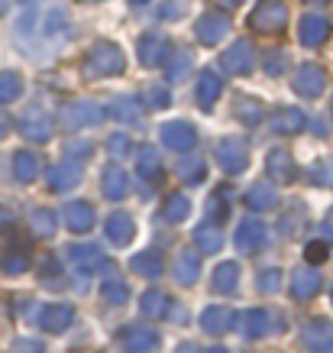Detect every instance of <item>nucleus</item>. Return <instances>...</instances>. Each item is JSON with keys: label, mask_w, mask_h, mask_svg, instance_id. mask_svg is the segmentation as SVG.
I'll use <instances>...</instances> for the list:
<instances>
[{"label": "nucleus", "mask_w": 333, "mask_h": 353, "mask_svg": "<svg viewBox=\"0 0 333 353\" xmlns=\"http://www.w3.org/2000/svg\"><path fill=\"white\" fill-rule=\"evenodd\" d=\"M20 133L32 143H43V139L52 137V120L45 117L43 110H26L20 117Z\"/></svg>", "instance_id": "obj_16"}, {"label": "nucleus", "mask_w": 333, "mask_h": 353, "mask_svg": "<svg viewBox=\"0 0 333 353\" xmlns=\"http://www.w3.org/2000/svg\"><path fill=\"white\" fill-rule=\"evenodd\" d=\"M288 23V3L285 0H259L253 17H249V26L256 32H281Z\"/></svg>", "instance_id": "obj_2"}, {"label": "nucleus", "mask_w": 333, "mask_h": 353, "mask_svg": "<svg viewBox=\"0 0 333 353\" xmlns=\"http://www.w3.org/2000/svg\"><path fill=\"white\" fill-rule=\"evenodd\" d=\"M285 65H288V52L272 49V52L266 55V72H269V75H281V72H285Z\"/></svg>", "instance_id": "obj_50"}, {"label": "nucleus", "mask_w": 333, "mask_h": 353, "mask_svg": "<svg viewBox=\"0 0 333 353\" xmlns=\"http://www.w3.org/2000/svg\"><path fill=\"white\" fill-rule=\"evenodd\" d=\"M301 341H304V347H308V350L327 353V350H333V327L323 321V318H314V321L304 324Z\"/></svg>", "instance_id": "obj_11"}, {"label": "nucleus", "mask_w": 333, "mask_h": 353, "mask_svg": "<svg viewBox=\"0 0 333 353\" xmlns=\"http://www.w3.org/2000/svg\"><path fill=\"white\" fill-rule=\"evenodd\" d=\"M188 68H191V49H175L169 55V78H172L175 85L188 75Z\"/></svg>", "instance_id": "obj_41"}, {"label": "nucleus", "mask_w": 333, "mask_h": 353, "mask_svg": "<svg viewBox=\"0 0 333 353\" xmlns=\"http://www.w3.org/2000/svg\"><path fill=\"white\" fill-rule=\"evenodd\" d=\"M68 156H78V159H85V156H91V143H85V139H78L75 146H68Z\"/></svg>", "instance_id": "obj_54"}, {"label": "nucleus", "mask_w": 333, "mask_h": 353, "mask_svg": "<svg viewBox=\"0 0 333 353\" xmlns=\"http://www.w3.org/2000/svg\"><path fill=\"white\" fill-rule=\"evenodd\" d=\"M204 353H226V347H211V350H204Z\"/></svg>", "instance_id": "obj_60"}, {"label": "nucleus", "mask_w": 333, "mask_h": 353, "mask_svg": "<svg viewBox=\"0 0 333 353\" xmlns=\"http://www.w3.org/2000/svg\"><path fill=\"white\" fill-rule=\"evenodd\" d=\"M100 114H104V110L97 108L94 101H75V104H68V108H65V127H72V130L94 127V123L104 120Z\"/></svg>", "instance_id": "obj_10"}, {"label": "nucleus", "mask_w": 333, "mask_h": 353, "mask_svg": "<svg viewBox=\"0 0 333 353\" xmlns=\"http://www.w3.org/2000/svg\"><path fill=\"white\" fill-rule=\"evenodd\" d=\"M169 55H172V43L162 36V32H146L140 39V62L146 68H159V65L169 62Z\"/></svg>", "instance_id": "obj_7"}, {"label": "nucleus", "mask_w": 333, "mask_h": 353, "mask_svg": "<svg viewBox=\"0 0 333 353\" xmlns=\"http://www.w3.org/2000/svg\"><path fill=\"white\" fill-rule=\"evenodd\" d=\"M246 204L253 211H272V208L279 204V194H275V188H272L269 182H256L246 192Z\"/></svg>", "instance_id": "obj_28"}, {"label": "nucleus", "mask_w": 333, "mask_h": 353, "mask_svg": "<svg viewBox=\"0 0 333 353\" xmlns=\"http://www.w3.org/2000/svg\"><path fill=\"white\" fill-rule=\"evenodd\" d=\"M36 321H39L43 331L58 334V331H65L68 324L75 321V308H72V305H43L39 314H36Z\"/></svg>", "instance_id": "obj_13"}, {"label": "nucleus", "mask_w": 333, "mask_h": 353, "mask_svg": "<svg viewBox=\"0 0 333 353\" xmlns=\"http://www.w3.org/2000/svg\"><path fill=\"white\" fill-rule=\"evenodd\" d=\"M214 3H220V7H226V10H233V7H239L243 0H214Z\"/></svg>", "instance_id": "obj_59"}, {"label": "nucleus", "mask_w": 333, "mask_h": 353, "mask_svg": "<svg viewBox=\"0 0 333 353\" xmlns=\"http://www.w3.org/2000/svg\"><path fill=\"white\" fill-rule=\"evenodd\" d=\"M104 234H107L110 243L117 246H127L133 236H136V227H133V217L127 214H110L107 224H104Z\"/></svg>", "instance_id": "obj_23"}, {"label": "nucleus", "mask_w": 333, "mask_h": 353, "mask_svg": "<svg viewBox=\"0 0 333 353\" xmlns=\"http://www.w3.org/2000/svg\"><path fill=\"white\" fill-rule=\"evenodd\" d=\"M259 289L266 292V295H275L281 289V272L279 269H262L259 272Z\"/></svg>", "instance_id": "obj_46"}, {"label": "nucleus", "mask_w": 333, "mask_h": 353, "mask_svg": "<svg viewBox=\"0 0 333 353\" xmlns=\"http://www.w3.org/2000/svg\"><path fill=\"white\" fill-rule=\"evenodd\" d=\"M23 94V78L20 72H0V104H10Z\"/></svg>", "instance_id": "obj_39"}, {"label": "nucleus", "mask_w": 333, "mask_h": 353, "mask_svg": "<svg viewBox=\"0 0 333 353\" xmlns=\"http://www.w3.org/2000/svg\"><path fill=\"white\" fill-rule=\"evenodd\" d=\"M100 185H104V194H107L110 201H120V198H127L129 192V175L127 169L120 165V162H110L104 175H100Z\"/></svg>", "instance_id": "obj_15"}, {"label": "nucleus", "mask_w": 333, "mask_h": 353, "mask_svg": "<svg viewBox=\"0 0 333 353\" xmlns=\"http://www.w3.org/2000/svg\"><path fill=\"white\" fill-rule=\"evenodd\" d=\"M321 285H323V279H321V272H314V269H298V272L291 276V295L298 301L314 299V295L321 292Z\"/></svg>", "instance_id": "obj_18"}, {"label": "nucleus", "mask_w": 333, "mask_h": 353, "mask_svg": "<svg viewBox=\"0 0 333 353\" xmlns=\"http://www.w3.org/2000/svg\"><path fill=\"white\" fill-rule=\"evenodd\" d=\"M127 68V55L114 43H97L85 59V72L91 78H114Z\"/></svg>", "instance_id": "obj_1"}, {"label": "nucleus", "mask_w": 333, "mask_h": 353, "mask_svg": "<svg viewBox=\"0 0 333 353\" xmlns=\"http://www.w3.org/2000/svg\"><path fill=\"white\" fill-rule=\"evenodd\" d=\"M330 110H333V101H330Z\"/></svg>", "instance_id": "obj_64"}, {"label": "nucleus", "mask_w": 333, "mask_h": 353, "mask_svg": "<svg viewBox=\"0 0 333 353\" xmlns=\"http://www.w3.org/2000/svg\"><path fill=\"white\" fill-rule=\"evenodd\" d=\"M78 182H81V169H78L75 162H72V165L62 162V165H52V169H49V185H52L55 192H68V188Z\"/></svg>", "instance_id": "obj_29"}, {"label": "nucleus", "mask_w": 333, "mask_h": 353, "mask_svg": "<svg viewBox=\"0 0 333 353\" xmlns=\"http://www.w3.org/2000/svg\"><path fill=\"white\" fill-rule=\"evenodd\" d=\"M301 217H304V208H301V204L288 208V211L279 217V234L281 236H298V234H301V227H304Z\"/></svg>", "instance_id": "obj_40"}, {"label": "nucleus", "mask_w": 333, "mask_h": 353, "mask_svg": "<svg viewBox=\"0 0 333 353\" xmlns=\"http://www.w3.org/2000/svg\"><path fill=\"white\" fill-rule=\"evenodd\" d=\"M323 236H327V240L333 243V211L327 214V221H323Z\"/></svg>", "instance_id": "obj_56"}, {"label": "nucleus", "mask_w": 333, "mask_h": 353, "mask_svg": "<svg viewBox=\"0 0 333 353\" xmlns=\"http://www.w3.org/2000/svg\"><path fill=\"white\" fill-rule=\"evenodd\" d=\"M94 208L87 201H72L68 208H65V224H68V230H75V234H87L91 227H94Z\"/></svg>", "instance_id": "obj_19"}, {"label": "nucleus", "mask_w": 333, "mask_h": 353, "mask_svg": "<svg viewBox=\"0 0 333 353\" xmlns=\"http://www.w3.org/2000/svg\"><path fill=\"white\" fill-rule=\"evenodd\" d=\"M275 133H281V137H291V133H301L304 127H308V117H304L301 110H294V108H285L275 114Z\"/></svg>", "instance_id": "obj_30"}, {"label": "nucleus", "mask_w": 333, "mask_h": 353, "mask_svg": "<svg viewBox=\"0 0 333 353\" xmlns=\"http://www.w3.org/2000/svg\"><path fill=\"white\" fill-rule=\"evenodd\" d=\"M175 353H201V347H194V343H182Z\"/></svg>", "instance_id": "obj_57"}, {"label": "nucleus", "mask_w": 333, "mask_h": 353, "mask_svg": "<svg viewBox=\"0 0 333 353\" xmlns=\"http://www.w3.org/2000/svg\"><path fill=\"white\" fill-rule=\"evenodd\" d=\"M239 321H243V334H246V337H266V334H272V331H285L281 314H275V311H266V308L246 311Z\"/></svg>", "instance_id": "obj_5"}, {"label": "nucleus", "mask_w": 333, "mask_h": 353, "mask_svg": "<svg viewBox=\"0 0 333 353\" xmlns=\"http://www.w3.org/2000/svg\"><path fill=\"white\" fill-rule=\"evenodd\" d=\"M178 179L182 182H188V185H197V182H204V175H207V165H204V159H197V156H191V159H182L178 165Z\"/></svg>", "instance_id": "obj_37"}, {"label": "nucleus", "mask_w": 333, "mask_h": 353, "mask_svg": "<svg viewBox=\"0 0 333 353\" xmlns=\"http://www.w3.org/2000/svg\"><path fill=\"white\" fill-rule=\"evenodd\" d=\"M39 169H43V159H39L36 152L20 150L17 156H13V172H17L20 182H32V179L39 175Z\"/></svg>", "instance_id": "obj_31"}, {"label": "nucleus", "mask_w": 333, "mask_h": 353, "mask_svg": "<svg viewBox=\"0 0 333 353\" xmlns=\"http://www.w3.org/2000/svg\"><path fill=\"white\" fill-rule=\"evenodd\" d=\"M188 214H191V201H188L184 194H172V198L165 201V208H162V221H169V224H178V221H184Z\"/></svg>", "instance_id": "obj_38"}, {"label": "nucleus", "mask_w": 333, "mask_h": 353, "mask_svg": "<svg viewBox=\"0 0 333 353\" xmlns=\"http://www.w3.org/2000/svg\"><path fill=\"white\" fill-rule=\"evenodd\" d=\"M323 81H327L323 68H317V65H301L298 75H294V91L301 97H317L323 91Z\"/></svg>", "instance_id": "obj_17"}, {"label": "nucleus", "mask_w": 333, "mask_h": 353, "mask_svg": "<svg viewBox=\"0 0 333 353\" xmlns=\"http://www.w3.org/2000/svg\"><path fill=\"white\" fill-rule=\"evenodd\" d=\"M162 143L169 146V150L175 152H191L194 143H197V130L188 123V120H172V123H165V127L159 130Z\"/></svg>", "instance_id": "obj_6"}, {"label": "nucleus", "mask_w": 333, "mask_h": 353, "mask_svg": "<svg viewBox=\"0 0 333 353\" xmlns=\"http://www.w3.org/2000/svg\"><path fill=\"white\" fill-rule=\"evenodd\" d=\"M45 347L39 341H32V337H20V341L13 343V353H43Z\"/></svg>", "instance_id": "obj_53"}, {"label": "nucleus", "mask_w": 333, "mask_h": 353, "mask_svg": "<svg viewBox=\"0 0 333 353\" xmlns=\"http://www.w3.org/2000/svg\"><path fill=\"white\" fill-rule=\"evenodd\" d=\"M311 3H321V0H311Z\"/></svg>", "instance_id": "obj_62"}, {"label": "nucleus", "mask_w": 333, "mask_h": 353, "mask_svg": "<svg viewBox=\"0 0 333 353\" xmlns=\"http://www.w3.org/2000/svg\"><path fill=\"white\" fill-rule=\"evenodd\" d=\"M100 295L110 301V305H127V299H129V289H127V282L123 279H117V276H110L104 285H100Z\"/></svg>", "instance_id": "obj_44"}, {"label": "nucleus", "mask_w": 333, "mask_h": 353, "mask_svg": "<svg viewBox=\"0 0 333 353\" xmlns=\"http://www.w3.org/2000/svg\"><path fill=\"white\" fill-rule=\"evenodd\" d=\"M220 91H224L220 75H217V72H201V78H197V104H201V110L214 108L217 97H220Z\"/></svg>", "instance_id": "obj_24"}, {"label": "nucleus", "mask_w": 333, "mask_h": 353, "mask_svg": "<svg viewBox=\"0 0 333 353\" xmlns=\"http://www.w3.org/2000/svg\"><path fill=\"white\" fill-rule=\"evenodd\" d=\"M129 269L146 279H159L162 272H165V263H162L159 250H146V253H136V256L129 259Z\"/></svg>", "instance_id": "obj_26"}, {"label": "nucleus", "mask_w": 333, "mask_h": 353, "mask_svg": "<svg viewBox=\"0 0 333 353\" xmlns=\"http://www.w3.org/2000/svg\"><path fill=\"white\" fill-rule=\"evenodd\" d=\"M110 117H117L120 123H140L142 120V101L133 94H123V97H114L110 101Z\"/></svg>", "instance_id": "obj_21"}, {"label": "nucleus", "mask_w": 333, "mask_h": 353, "mask_svg": "<svg viewBox=\"0 0 333 353\" xmlns=\"http://www.w3.org/2000/svg\"><path fill=\"white\" fill-rule=\"evenodd\" d=\"M129 150H133V146H129V137H127V133H114V137L107 139V152L114 156V159H123V156H129Z\"/></svg>", "instance_id": "obj_48"}, {"label": "nucleus", "mask_w": 333, "mask_h": 353, "mask_svg": "<svg viewBox=\"0 0 333 353\" xmlns=\"http://www.w3.org/2000/svg\"><path fill=\"white\" fill-rule=\"evenodd\" d=\"M194 240H197V246H201L204 253H217V250L224 246V234H220V227L211 224V221L194 230Z\"/></svg>", "instance_id": "obj_34"}, {"label": "nucleus", "mask_w": 333, "mask_h": 353, "mask_svg": "<svg viewBox=\"0 0 333 353\" xmlns=\"http://www.w3.org/2000/svg\"><path fill=\"white\" fill-rule=\"evenodd\" d=\"M298 36H301L304 46L317 49V46H323V39L330 36V20H327L323 13H304L301 26H298Z\"/></svg>", "instance_id": "obj_12"}, {"label": "nucleus", "mask_w": 333, "mask_h": 353, "mask_svg": "<svg viewBox=\"0 0 333 353\" xmlns=\"http://www.w3.org/2000/svg\"><path fill=\"white\" fill-rule=\"evenodd\" d=\"M68 259H72V266H75V272L78 276H94L97 269H107V272H114V263H110L97 246H87V243H81V246H72L68 250Z\"/></svg>", "instance_id": "obj_3"}, {"label": "nucleus", "mask_w": 333, "mask_h": 353, "mask_svg": "<svg viewBox=\"0 0 333 353\" xmlns=\"http://www.w3.org/2000/svg\"><path fill=\"white\" fill-rule=\"evenodd\" d=\"M239 285V266L237 263H224L214 272V292H237Z\"/></svg>", "instance_id": "obj_36"}, {"label": "nucleus", "mask_w": 333, "mask_h": 353, "mask_svg": "<svg viewBox=\"0 0 333 353\" xmlns=\"http://www.w3.org/2000/svg\"><path fill=\"white\" fill-rule=\"evenodd\" d=\"M233 321H237V314L230 308H224V305H211L201 314V324H204L207 334H224L226 327H233Z\"/></svg>", "instance_id": "obj_25"}, {"label": "nucleus", "mask_w": 333, "mask_h": 353, "mask_svg": "<svg viewBox=\"0 0 333 353\" xmlns=\"http://www.w3.org/2000/svg\"><path fill=\"white\" fill-rule=\"evenodd\" d=\"M32 227H36V234L52 236L55 234V214L52 211H36V214H32Z\"/></svg>", "instance_id": "obj_49"}, {"label": "nucleus", "mask_w": 333, "mask_h": 353, "mask_svg": "<svg viewBox=\"0 0 333 353\" xmlns=\"http://www.w3.org/2000/svg\"><path fill=\"white\" fill-rule=\"evenodd\" d=\"M217 159H220V165H224L226 172L239 175V172L246 169L249 152H246V146H243L239 139H224V143L217 146Z\"/></svg>", "instance_id": "obj_14"}, {"label": "nucleus", "mask_w": 333, "mask_h": 353, "mask_svg": "<svg viewBox=\"0 0 333 353\" xmlns=\"http://www.w3.org/2000/svg\"><path fill=\"white\" fill-rule=\"evenodd\" d=\"M136 165H140V175L146 182L159 185L162 182V165H159V152L152 150V146H142L140 156H136Z\"/></svg>", "instance_id": "obj_32"}, {"label": "nucleus", "mask_w": 333, "mask_h": 353, "mask_svg": "<svg viewBox=\"0 0 333 353\" xmlns=\"http://www.w3.org/2000/svg\"><path fill=\"white\" fill-rule=\"evenodd\" d=\"M169 104H172V91H165V88H149L146 91V108L162 110V108H169Z\"/></svg>", "instance_id": "obj_47"}, {"label": "nucleus", "mask_w": 333, "mask_h": 353, "mask_svg": "<svg viewBox=\"0 0 333 353\" xmlns=\"http://www.w3.org/2000/svg\"><path fill=\"white\" fill-rule=\"evenodd\" d=\"M182 10H184V0H165V3L159 7V17L162 20H178Z\"/></svg>", "instance_id": "obj_52"}, {"label": "nucleus", "mask_w": 333, "mask_h": 353, "mask_svg": "<svg viewBox=\"0 0 333 353\" xmlns=\"http://www.w3.org/2000/svg\"><path fill=\"white\" fill-rule=\"evenodd\" d=\"M201 272V256L194 253V250H182L178 256H175V279L182 282V285H191L194 279Z\"/></svg>", "instance_id": "obj_27"}, {"label": "nucleus", "mask_w": 333, "mask_h": 353, "mask_svg": "<svg viewBox=\"0 0 333 353\" xmlns=\"http://www.w3.org/2000/svg\"><path fill=\"white\" fill-rule=\"evenodd\" d=\"M330 295H333V285H330Z\"/></svg>", "instance_id": "obj_63"}, {"label": "nucleus", "mask_w": 333, "mask_h": 353, "mask_svg": "<svg viewBox=\"0 0 333 353\" xmlns=\"http://www.w3.org/2000/svg\"><path fill=\"white\" fill-rule=\"evenodd\" d=\"M129 3H149V0H129Z\"/></svg>", "instance_id": "obj_61"}, {"label": "nucleus", "mask_w": 333, "mask_h": 353, "mask_svg": "<svg viewBox=\"0 0 333 353\" xmlns=\"http://www.w3.org/2000/svg\"><path fill=\"white\" fill-rule=\"evenodd\" d=\"M266 165H269L272 179H279V185H288V182L298 179V172H294V162H291L288 150H272L269 159H266Z\"/></svg>", "instance_id": "obj_22"}, {"label": "nucleus", "mask_w": 333, "mask_h": 353, "mask_svg": "<svg viewBox=\"0 0 333 353\" xmlns=\"http://www.w3.org/2000/svg\"><path fill=\"white\" fill-rule=\"evenodd\" d=\"M26 266H30V256H26V253H17V250H13L10 256L3 259V269H7L10 276H20V272H26Z\"/></svg>", "instance_id": "obj_51"}, {"label": "nucleus", "mask_w": 333, "mask_h": 353, "mask_svg": "<svg viewBox=\"0 0 333 353\" xmlns=\"http://www.w3.org/2000/svg\"><path fill=\"white\" fill-rule=\"evenodd\" d=\"M194 32H197V39L204 46H217L230 32V17L226 13H204L197 20V26H194Z\"/></svg>", "instance_id": "obj_8"}, {"label": "nucleus", "mask_w": 333, "mask_h": 353, "mask_svg": "<svg viewBox=\"0 0 333 353\" xmlns=\"http://www.w3.org/2000/svg\"><path fill=\"white\" fill-rule=\"evenodd\" d=\"M233 114H237L246 127H256L259 120H262V104H259L256 97H249V94H243V97H237V104H233Z\"/></svg>", "instance_id": "obj_35"}, {"label": "nucleus", "mask_w": 333, "mask_h": 353, "mask_svg": "<svg viewBox=\"0 0 333 353\" xmlns=\"http://www.w3.org/2000/svg\"><path fill=\"white\" fill-rule=\"evenodd\" d=\"M220 65H224L230 75H249V72L256 68V49H253L249 39H237V43L224 52Z\"/></svg>", "instance_id": "obj_4"}, {"label": "nucleus", "mask_w": 333, "mask_h": 353, "mask_svg": "<svg viewBox=\"0 0 333 353\" xmlns=\"http://www.w3.org/2000/svg\"><path fill=\"white\" fill-rule=\"evenodd\" d=\"M308 182L317 188H333V159H321L308 169Z\"/></svg>", "instance_id": "obj_42"}, {"label": "nucleus", "mask_w": 333, "mask_h": 353, "mask_svg": "<svg viewBox=\"0 0 333 353\" xmlns=\"http://www.w3.org/2000/svg\"><path fill=\"white\" fill-rule=\"evenodd\" d=\"M7 133H10V120L0 114V137H7Z\"/></svg>", "instance_id": "obj_58"}, {"label": "nucleus", "mask_w": 333, "mask_h": 353, "mask_svg": "<svg viewBox=\"0 0 333 353\" xmlns=\"http://www.w3.org/2000/svg\"><path fill=\"white\" fill-rule=\"evenodd\" d=\"M140 308L146 318H162V314H169V299H165L162 292H146Z\"/></svg>", "instance_id": "obj_45"}, {"label": "nucleus", "mask_w": 333, "mask_h": 353, "mask_svg": "<svg viewBox=\"0 0 333 353\" xmlns=\"http://www.w3.org/2000/svg\"><path fill=\"white\" fill-rule=\"evenodd\" d=\"M226 214H230V192L220 188V192L211 198V204H207V221H211V224H220V221H226Z\"/></svg>", "instance_id": "obj_43"}, {"label": "nucleus", "mask_w": 333, "mask_h": 353, "mask_svg": "<svg viewBox=\"0 0 333 353\" xmlns=\"http://www.w3.org/2000/svg\"><path fill=\"white\" fill-rule=\"evenodd\" d=\"M120 341H123V350L127 353H152L159 347V334L146 327V324H133L127 331L120 334Z\"/></svg>", "instance_id": "obj_9"}, {"label": "nucleus", "mask_w": 333, "mask_h": 353, "mask_svg": "<svg viewBox=\"0 0 333 353\" xmlns=\"http://www.w3.org/2000/svg\"><path fill=\"white\" fill-rule=\"evenodd\" d=\"M323 256H327V246H323V243H311V246H308V259H311V263H321Z\"/></svg>", "instance_id": "obj_55"}, {"label": "nucleus", "mask_w": 333, "mask_h": 353, "mask_svg": "<svg viewBox=\"0 0 333 353\" xmlns=\"http://www.w3.org/2000/svg\"><path fill=\"white\" fill-rule=\"evenodd\" d=\"M237 246L243 253H256L266 246V224L262 221H243L237 230Z\"/></svg>", "instance_id": "obj_20"}, {"label": "nucleus", "mask_w": 333, "mask_h": 353, "mask_svg": "<svg viewBox=\"0 0 333 353\" xmlns=\"http://www.w3.org/2000/svg\"><path fill=\"white\" fill-rule=\"evenodd\" d=\"M65 26H68V17H65L62 7H52V10H45L43 23H39V36L45 39H55V36H62Z\"/></svg>", "instance_id": "obj_33"}]
</instances>
